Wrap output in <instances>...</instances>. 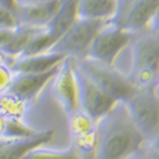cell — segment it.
<instances>
[{
    "label": "cell",
    "mask_w": 159,
    "mask_h": 159,
    "mask_svg": "<svg viewBox=\"0 0 159 159\" xmlns=\"http://www.w3.org/2000/svg\"><path fill=\"white\" fill-rule=\"evenodd\" d=\"M28 103H25L10 92L0 94V113L8 120H23L27 112Z\"/></svg>",
    "instance_id": "obj_17"
},
{
    "label": "cell",
    "mask_w": 159,
    "mask_h": 159,
    "mask_svg": "<svg viewBox=\"0 0 159 159\" xmlns=\"http://www.w3.org/2000/svg\"><path fill=\"white\" fill-rule=\"evenodd\" d=\"M129 159H159V148H157L153 143H145Z\"/></svg>",
    "instance_id": "obj_21"
},
{
    "label": "cell",
    "mask_w": 159,
    "mask_h": 159,
    "mask_svg": "<svg viewBox=\"0 0 159 159\" xmlns=\"http://www.w3.org/2000/svg\"><path fill=\"white\" fill-rule=\"evenodd\" d=\"M75 75L78 82V90H79V104L80 108L88 113L94 121H99L102 117L107 115L117 103L111 96L106 92L82 70L79 69L75 61Z\"/></svg>",
    "instance_id": "obj_9"
},
{
    "label": "cell",
    "mask_w": 159,
    "mask_h": 159,
    "mask_svg": "<svg viewBox=\"0 0 159 159\" xmlns=\"http://www.w3.org/2000/svg\"><path fill=\"white\" fill-rule=\"evenodd\" d=\"M145 143L148 141L131 118L125 102H117L97 122L94 159H129Z\"/></svg>",
    "instance_id": "obj_1"
},
{
    "label": "cell",
    "mask_w": 159,
    "mask_h": 159,
    "mask_svg": "<svg viewBox=\"0 0 159 159\" xmlns=\"http://www.w3.org/2000/svg\"><path fill=\"white\" fill-rule=\"evenodd\" d=\"M78 19V0H62L56 16L52 18L45 28L39 32L30 43L22 56H32L51 51L59 39L68 32L71 24Z\"/></svg>",
    "instance_id": "obj_5"
},
{
    "label": "cell",
    "mask_w": 159,
    "mask_h": 159,
    "mask_svg": "<svg viewBox=\"0 0 159 159\" xmlns=\"http://www.w3.org/2000/svg\"><path fill=\"white\" fill-rule=\"evenodd\" d=\"M66 116L73 138V145L84 159H94L97 147V121H94L82 108H78Z\"/></svg>",
    "instance_id": "obj_11"
},
{
    "label": "cell",
    "mask_w": 159,
    "mask_h": 159,
    "mask_svg": "<svg viewBox=\"0 0 159 159\" xmlns=\"http://www.w3.org/2000/svg\"><path fill=\"white\" fill-rule=\"evenodd\" d=\"M125 104L144 138L152 143L159 132V96L154 87L138 88Z\"/></svg>",
    "instance_id": "obj_6"
},
{
    "label": "cell",
    "mask_w": 159,
    "mask_h": 159,
    "mask_svg": "<svg viewBox=\"0 0 159 159\" xmlns=\"http://www.w3.org/2000/svg\"><path fill=\"white\" fill-rule=\"evenodd\" d=\"M74 61L79 69H82L92 80L117 102H126L138 89L130 80L129 75L120 73L113 66L101 64L88 57L79 60L74 59Z\"/></svg>",
    "instance_id": "obj_3"
},
{
    "label": "cell",
    "mask_w": 159,
    "mask_h": 159,
    "mask_svg": "<svg viewBox=\"0 0 159 159\" xmlns=\"http://www.w3.org/2000/svg\"><path fill=\"white\" fill-rule=\"evenodd\" d=\"M59 68L60 65L52 70L39 74H14V79L8 92L30 104L38 97V94L50 82L54 80Z\"/></svg>",
    "instance_id": "obj_13"
},
{
    "label": "cell",
    "mask_w": 159,
    "mask_h": 159,
    "mask_svg": "<svg viewBox=\"0 0 159 159\" xmlns=\"http://www.w3.org/2000/svg\"><path fill=\"white\" fill-rule=\"evenodd\" d=\"M13 79L14 73L10 68V64H0V94L9 90Z\"/></svg>",
    "instance_id": "obj_20"
},
{
    "label": "cell",
    "mask_w": 159,
    "mask_h": 159,
    "mask_svg": "<svg viewBox=\"0 0 159 159\" xmlns=\"http://www.w3.org/2000/svg\"><path fill=\"white\" fill-rule=\"evenodd\" d=\"M0 3L4 4V5H7L8 8L13 9V10H16V11L18 10V5H17L16 0H0Z\"/></svg>",
    "instance_id": "obj_25"
},
{
    "label": "cell",
    "mask_w": 159,
    "mask_h": 159,
    "mask_svg": "<svg viewBox=\"0 0 159 159\" xmlns=\"http://www.w3.org/2000/svg\"><path fill=\"white\" fill-rule=\"evenodd\" d=\"M108 23L110 20L78 18L51 51L75 60L85 59L94 38Z\"/></svg>",
    "instance_id": "obj_4"
},
{
    "label": "cell",
    "mask_w": 159,
    "mask_h": 159,
    "mask_svg": "<svg viewBox=\"0 0 159 159\" xmlns=\"http://www.w3.org/2000/svg\"><path fill=\"white\" fill-rule=\"evenodd\" d=\"M22 159H84V157L79 153L74 145H71L66 150H51L41 147L30 152Z\"/></svg>",
    "instance_id": "obj_18"
},
{
    "label": "cell",
    "mask_w": 159,
    "mask_h": 159,
    "mask_svg": "<svg viewBox=\"0 0 159 159\" xmlns=\"http://www.w3.org/2000/svg\"><path fill=\"white\" fill-rule=\"evenodd\" d=\"M7 122H8V118L4 117L2 113H0V138H4V135H5Z\"/></svg>",
    "instance_id": "obj_24"
},
{
    "label": "cell",
    "mask_w": 159,
    "mask_h": 159,
    "mask_svg": "<svg viewBox=\"0 0 159 159\" xmlns=\"http://www.w3.org/2000/svg\"><path fill=\"white\" fill-rule=\"evenodd\" d=\"M134 37V33L127 32L110 22L94 38L87 57L104 65L113 66L115 60L122 50L131 46Z\"/></svg>",
    "instance_id": "obj_8"
},
{
    "label": "cell",
    "mask_w": 159,
    "mask_h": 159,
    "mask_svg": "<svg viewBox=\"0 0 159 159\" xmlns=\"http://www.w3.org/2000/svg\"><path fill=\"white\" fill-rule=\"evenodd\" d=\"M117 0H78V18L112 20Z\"/></svg>",
    "instance_id": "obj_16"
},
{
    "label": "cell",
    "mask_w": 159,
    "mask_h": 159,
    "mask_svg": "<svg viewBox=\"0 0 159 159\" xmlns=\"http://www.w3.org/2000/svg\"><path fill=\"white\" fill-rule=\"evenodd\" d=\"M19 20L17 11L0 3V28L2 30H17Z\"/></svg>",
    "instance_id": "obj_19"
},
{
    "label": "cell",
    "mask_w": 159,
    "mask_h": 159,
    "mask_svg": "<svg viewBox=\"0 0 159 159\" xmlns=\"http://www.w3.org/2000/svg\"><path fill=\"white\" fill-rule=\"evenodd\" d=\"M152 143H153V144L155 145V147H157V148H159V132H158V135L155 136V139H154V140H153Z\"/></svg>",
    "instance_id": "obj_29"
},
{
    "label": "cell",
    "mask_w": 159,
    "mask_h": 159,
    "mask_svg": "<svg viewBox=\"0 0 159 159\" xmlns=\"http://www.w3.org/2000/svg\"><path fill=\"white\" fill-rule=\"evenodd\" d=\"M54 138V130L38 131L27 138H0V159H22L30 152L48 144Z\"/></svg>",
    "instance_id": "obj_12"
},
{
    "label": "cell",
    "mask_w": 159,
    "mask_h": 159,
    "mask_svg": "<svg viewBox=\"0 0 159 159\" xmlns=\"http://www.w3.org/2000/svg\"><path fill=\"white\" fill-rule=\"evenodd\" d=\"M149 30L155 31V32H159V8H158L157 16H155V18H154V20H153V23H152V25H150Z\"/></svg>",
    "instance_id": "obj_26"
},
{
    "label": "cell",
    "mask_w": 159,
    "mask_h": 159,
    "mask_svg": "<svg viewBox=\"0 0 159 159\" xmlns=\"http://www.w3.org/2000/svg\"><path fill=\"white\" fill-rule=\"evenodd\" d=\"M65 59L66 56L62 54L48 51L38 55L13 59L10 68L14 74H39L57 68Z\"/></svg>",
    "instance_id": "obj_14"
},
{
    "label": "cell",
    "mask_w": 159,
    "mask_h": 159,
    "mask_svg": "<svg viewBox=\"0 0 159 159\" xmlns=\"http://www.w3.org/2000/svg\"><path fill=\"white\" fill-rule=\"evenodd\" d=\"M51 89L55 99L60 103V106L66 115L80 108L74 59L66 57L60 64L59 71L55 75L54 80H52Z\"/></svg>",
    "instance_id": "obj_10"
},
{
    "label": "cell",
    "mask_w": 159,
    "mask_h": 159,
    "mask_svg": "<svg viewBox=\"0 0 159 159\" xmlns=\"http://www.w3.org/2000/svg\"><path fill=\"white\" fill-rule=\"evenodd\" d=\"M18 7H25V5H33V4H39V3H46L51 2V0H16Z\"/></svg>",
    "instance_id": "obj_23"
},
{
    "label": "cell",
    "mask_w": 159,
    "mask_h": 159,
    "mask_svg": "<svg viewBox=\"0 0 159 159\" xmlns=\"http://www.w3.org/2000/svg\"><path fill=\"white\" fill-rule=\"evenodd\" d=\"M158 8L159 0H117L111 23L136 34L150 28Z\"/></svg>",
    "instance_id": "obj_7"
},
{
    "label": "cell",
    "mask_w": 159,
    "mask_h": 159,
    "mask_svg": "<svg viewBox=\"0 0 159 159\" xmlns=\"http://www.w3.org/2000/svg\"><path fill=\"white\" fill-rule=\"evenodd\" d=\"M8 59H11V57H9L7 54H4V52L0 50V64H11L8 61Z\"/></svg>",
    "instance_id": "obj_27"
},
{
    "label": "cell",
    "mask_w": 159,
    "mask_h": 159,
    "mask_svg": "<svg viewBox=\"0 0 159 159\" xmlns=\"http://www.w3.org/2000/svg\"><path fill=\"white\" fill-rule=\"evenodd\" d=\"M62 0H51L46 3H39L33 5L18 7L17 16L19 25L42 28L56 16L61 7Z\"/></svg>",
    "instance_id": "obj_15"
},
{
    "label": "cell",
    "mask_w": 159,
    "mask_h": 159,
    "mask_svg": "<svg viewBox=\"0 0 159 159\" xmlns=\"http://www.w3.org/2000/svg\"><path fill=\"white\" fill-rule=\"evenodd\" d=\"M154 90H155V93L159 96V75H158L157 82H155V84H154Z\"/></svg>",
    "instance_id": "obj_28"
},
{
    "label": "cell",
    "mask_w": 159,
    "mask_h": 159,
    "mask_svg": "<svg viewBox=\"0 0 159 159\" xmlns=\"http://www.w3.org/2000/svg\"><path fill=\"white\" fill-rule=\"evenodd\" d=\"M132 66L129 74L136 88L154 87L159 75V32L147 30L136 33L131 43Z\"/></svg>",
    "instance_id": "obj_2"
},
{
    "label": "cell",
    "mask_w": 159,
    "mask_h": 159,
    "mask_svg": "<svg viewBox=\"0 0 159 159\" xmlns=\"http://www.w3.org/2000/svg\"><path fill=\"white\" fill-rule=\"evenodd\" d=\"M16 30H2L0 28V50L4 51V48L10 43V41L14 37Z\"/></svg>",
    "instance_id": "obj_22"
}]
</instances>
